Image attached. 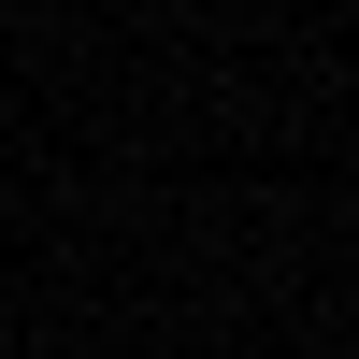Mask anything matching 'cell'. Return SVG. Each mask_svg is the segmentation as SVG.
<instances>
[{
	"label": "cell",
	"mask_w": 359,
	"mask_h": 359,
	"mask_svg": "<svg viewBox=\"0 0 359 359\" xmlns=\"http://www.w3.org/2000/svg\"><path fill=\"white\" fill-rule=\"evenodd\" d=\"M0 359H15V316H0Z\"/></svg>",
	"instance_id": "obj_1"
}]
</instances>
